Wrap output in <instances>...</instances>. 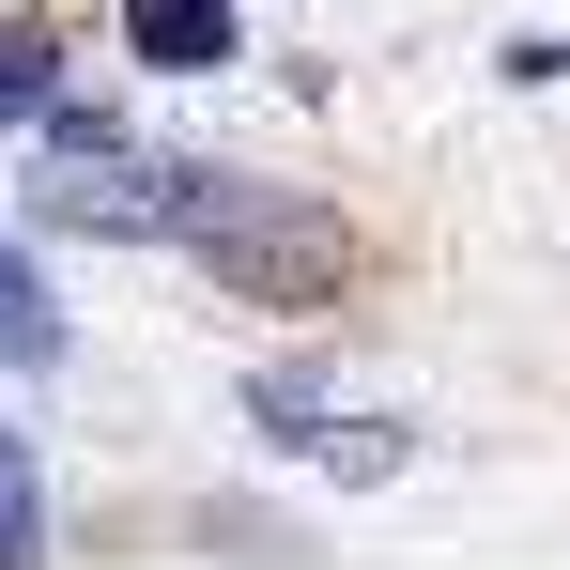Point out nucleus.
Segmentation results:
<instances>
[{
    "instance_id": "4",
    "label": "nucleus",
    "mask_w": 570,
    "mask_h": 570,
    "mask_svg": "<svg viewBox=\"0 0 570 570\" xmlns=\"http://www.w3.org/2000/svg\"><path fill=\"white\" fill-rule=\"evenodd\" d=\"M124 62L216 78V62H247V31H232V0H124Z\"/></svg>"
},
{
    "instance_id": "6",
    "label": "nucleus",
    "mask_w": 570,
    "mask_h": 570,
    "mask_svg": "<svg viewBox=\"0 0 570 570\" xmlns=\"http://www.w3.org/2000/svg\"><path fill=\"white\" fill-rule=\"evenodd\" d=\"M47 556V478H31V448L0 432V570H31Z\"/></svg>"
},
{
    "instance_id": "2",
    "label": "nucleus",
    "mask_w": 570,
    "mask_h": 570,
    "mask_svg": "<svg viewBox=\"0 0 570 570\" xmlns=\"http://www.w3.org/2000/svg\"><path fill=\"white\" fill-rule=\"evenodd\" d=\"M31 124H47V186H31V232H62V247H170V232H186L200 155H139V139H124L108 108H78V94H47Z\"/></svg>"
},
{
    "instance_id": "5",
    "label": "nucleus",
    "mask_w": 570,
    "mask_h": 570,
    "mask_svg": "<svg viewBox=\"0 0 570 570\" xmlns=\"http://www.w3.org/2000/svg\"><path fill=\"white\" fill-rule=\"evenodd\" d=\"M0 371H62V308H47V278L0 247Z\"/></svg>"
},
{
    "instance_id": "7",
    "label": "nucleus",
    "mask_w": 570,
    "mask_h": 570,
    "mask_svg": "<svg viewBox=\"0 0 570 570\" xmlns=\"http://www.w3.org/2000/svg\"><path fill=\"white\" fill-rule=\"evenodd\" d=\"M62 94V31H0V108H47Z\"/></svg>"
},
{
    "instance_id": "1",
    "label": "nucleus",
    "mask_w": 570,
    "mask_h": 570,
    "mask_svg": "<svg viewBox=\"0 0 570 570\" xmlns=\"http://www.w3.org/2000/svg\"><path fill=\"white\" fill-rule=\"evenodd\" d=\"M170 247H186V263H216V293H247V308H340V293H355V263H371L340 200L247 186V170H200Z\"/></svg>"
},
{
    "instance_id": "3",
    "label": "nucleus",
    "mask_w": 570,
    "mask_h": 570,
    "mask_svg": "<svg viewBox=\"0 0 570 570\" xmlns=\"http://www.w3.org/2000/svg\"><path fill=\"white\" fill-rule=\"evenodd\" d=\"M247 416L278 432L293 463H324V478H401V463H416V448H401V432H371V416H324V385H293V371L247 385Z\"/></svg>"
}]
</instances>
